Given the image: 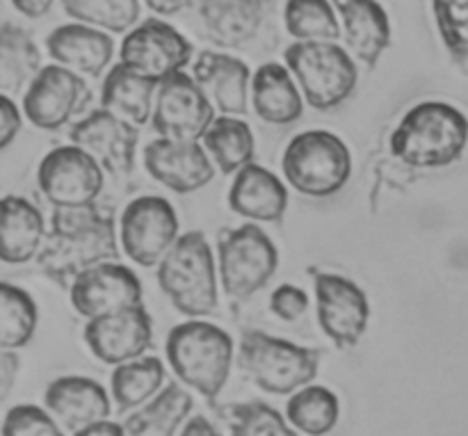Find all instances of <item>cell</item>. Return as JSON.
<instances>
[{
    "label": "cell",
    "mask_w": 468,
    "mask_h": 436,
    "mask_svg": "<svg viewBox=\"0 0 468 436\" xmlns=\"http://www.w3.org/2000/svg\"><path fill=\"white\" fill-rule=\"evenodd\" d=\"M160 82L133 71L126 64H114L103 80V94L101 103L105 110L114 112L117 117L126 119L133 126L146 123L151 114V101Z\"/></svg>",
    "instance_id": "obj_27"
},
{
    "label": "cell",
    "mask_w": 468,
    "mask_h": 436,
    "mask_svg": "<svg viewBox=\"0 0 468 436\" xmlns=\"http://www.w3.org/2000/svg\"><path fill=\"white\" fill-rule=\"evenodd\" d=\"M87 82L62 64H48L37 73L23 96V110L37 128L55 131L90 103Z\"/></svg>",
    "instance_id": "obj_14"
},
{
    "label": "cell",
    "mask_w": 468,
    "mask_h": 436,
    "mask_svg": "<svg viewBox=\"0 0 468 436\" xmlns=\"http://www.w3.org/2000/svg\"><path fill=\"white\" fill-rule=\"evenodd\" d=\"M229 206L254 222H277L288 208V190L272 172L251 163L238 172L229 190Z\"/></svg>",
    "instance_id": "obj_24"
},
{
    "label": "cell",
    "mask_w": 468,
    "mask_h": 436,
    "mask_svg": "<svg viewBox=\"0 0 468 436\" xmlns=\"http://www.w3.org/2000/svg\"><path fill=\"white\" fill-rule=\"evenodd\" d=\"M190 58V41L160 18H146L122 44V64L155 82L181 71Z\"/></svg>",
    "instance_id": "obj_13"
},
{
    "label": "cell",
    "mask_w": 468,
    "mask_h": 436,
    "mask_svg": "<svg viewBox=\"0 0 468 436\" xmlns=\"http://www.w3.org/2000/svg\"><path fill=\"white\" fill-rule=\"evenodd\" d=\"M73 436H126L123 432V425L122 423H112V420H101V423L90 425V428L80 430Z\"/></svg>",
    "instance_id": "obj_42"
},
{
    "label": "cell",
    "mask_w": 468,
    "mask_h": 436,
    "mask_svg": "<svg viewBox=\"0 0 468 436\" xmlns=\"http://www.w3.org/2000/svg\"><path fill=\"white\" fill-rule=\"evenodd\" d=\"M279 251L256 224L231 229L219 240V279L233 300H247L274 277Z\"/></svg>",
    "instance_id": "obj_8"
},
{
    "label": "cell",
    "mask_w": 468,
    "mask_h": 436,
    "mask_svg": "<svg viewBox=\"0 0 468 436\" xmlns=\"http://www.w3.org/2000/svg\"><path fill=\"white\" fill-rule=\"evenodd\" d=\"M192 407L195 402L190 393L183 391L181 384L172 382L146 402V407L123 420V432L126 436H174L190 416Z\"/></svg>",
    "instance_id": "obj_28"
},
{
    "label": "cell",
    "mask_w": 468,
    "mask_h": 436,
    "mask_svg": "<svg viewBox=\"0 0 468 436\" xmlns=\"http://www.w3.org/2000/svg\"><path fill=\"white\" fill-rule=\"evenodd\" d=\"M55 0H12L14 7L27 18H41L48 14V9L53 7Z\"/></svg>",
    "instance_id": "obj_41"
},
{
    "label": "cell",
    "mask_w": 468,
    "mask_h": 436,
    "mask_svg": "<svg viewBox=\"0 0 468 436\" xmlns=\"http://www.w3.org/2000/svg\"><path fill=\"white\" fill-rule=\"evenodd\" d=\"M146 5H149L155 14L169 16V14H176L181 12V9L190 7L192 0H146Z\"/></svg>",
    "instance_id": "obj_44"
},
{
    "label": "cell",
    "mask_w": 468,
    "mask_h": 436,
    "mask_svg": "<svg viewBox=\"0 0 468 436\" xmlns=\"http://www.w3.org/2000/svg\"><path fill=\"white\" fill-rule=\"evenodd\" d=\"M165 350L169 366L183 384L208 402L218 400L233 364V338L224 329L190 320L169 332Z\"/></svg>",
    "instance_id": "obj_3"
},
{
    "label": "cell",
    "mask_w": 468,
    "mask_h": 436,
    "mask_svg": "<svg viewBox=\"0 0 468 436\" xmlns=\"http://www.w3.org/2000/svg\"><path fill=\"white\" fill-rule=\"evenodd\" d=\"M432 9L448 53L468 73V0H432Z\"/></svg>",
    "instance_id": "obj_36"
},
{
    "label": "cell",
    "mask_w": 468,
    "mask_h": 436,
    "mask_svg": "<svg viewBox=\"0 0 468 436\" xmlns=\"http://www.w3.org/2000/svg\"><path fill=\"white\" fill-rule=\"evenodd\" d=\"M286 27L300 41H334L343 35V26L329 0H288Z\"/></svg>",
    "instance_id": "obj_34"
},
{
    "label": "cell",
    "mask_w": 468,
    "mask_h": 436,
    "mask_svg": "<svg viewBox=\"0 0 468 436\" xmlns=\"http://www.w3.org/2000/svg\"><path fill=\"white\" fill-rule=\"evenodd\" d=\"M311 272L315 279L320 327L338 347H355L368 329V297L355 282L341 274L318 270Z\"/></svg>",
    "instance_id": "obj_12"
},
{
    "label": "cell",
    "mask_w": 468,
    "mask_h": 436,
    "mask_svg": "<svg viewBox=\"0 0 468 436\" xmlns=\"http://www.w3.org/2000/svg\"><path fill=\"white\" fill-rule=\"evenodd\" d=\"M346 44L366 67H375L391 44L388 14L378 0H334Z\"/></svg>",
    "instance_id": "obj_22"
},
{
    "label": "cell",
    "mask_w": 468,
    "mask_h": 436,
    "mask_svg": "<svg viewBox=\"0 0 468 436\" xmlns=\"http://www.w3.org/2000/svg\"><path fill=\"white\" fill-rule=\"evenodd\" d=\"M165 384V366L155 356L128 361L114 368L112 373V398L122 414L135 407L151 402Z\"/></svg>",
    "instance_id": "obj_31"
},
{
    "label": "cell",
    "mask_w": 468,
    "mask_h": 436,
    "mask_svg": "<svg viewBox=\"0 0 468 436\" xmlns=\"http://www.w3.org/2000/svg\"><path fill=\"white\" fill-rule=\"evenodd\" d=\"M137 126L101 108L71 128V142L90 154L103 172L122 178L133 172L137 149Z\"/></svg>",
    "instance_id": "obj_15"
},
{
    "label": "cell",
    "mask_w": 468,
    "mask_h": 436,
    "mask_svg": "<svg viewBox=\"0 0 468 436\" xmlns=\"http://www.w3.org/2000/svg\"><path fill=\"white\" fill-rule=\"evenodd\" d=\"M288 423L297 432L306 436H324L332 432L338 423L341 405H338L336 393L324 387L309 384L302 391L292 393L286 407Z\"/></svg>",
    "instance_id": "obj_32"
},
{
    "label": "cell",
    "mask_w": 468,
    "mask_h": 436,
    "mask_svg": "<svg viewBox=\"0 0 468 436\" xmlns=\"http://www.w3.org/2000/svg\"><path fill=\"white\" fill-rule=\"evenodd\" d=\"M240 364L265 393L288 396L314 382L320 352L263 332H245L240 341Z\"/></svg>",
    "instance_id": "obj_5"
},
{
    "label": "cell",
    "mask_w": 468,
    "mask_h": 436,
    "mask_svg": "<svg viewBox=\"0 0 468 436\" xmlns=\"http://www.w3.org/2000/svg\"><path fill=\"white\" fill-rule=\"evenodd\" d=\"M286 64L315 110H332L355 91V59L334 41H297L288 46Z\"/></svg>",
    "instance_id": "obj_7"
},
{
    "label": "cell",
    "mask_w": 468,
    "mask_h": 436,
    "mask_svg": "<svg viewBox=\"0 0 468 436\" xmlns=\"http://www.w3.org/2000/svg\"><path fill=\"white\" fill-rule=\"evenodd\" d=\"M192 78L206 91L210 103L224 114H245L250 82L254 80L242 59L227 53H201L192 67Z\"/></svg>",
    "instance_id": "obj_21"
},
{
    "label": "cell",
    "mask_w": 468,
    "mask_h": 436,
    "mask_svg": "<svg viewBox=\"0 0 468 436\" xmlns=\"http://www.w3.org/2000/svg\"><path fill=\"white\" fill-rule=\"evenodd\" d=\"M41 55L23 27L3 23L0 27V90L3 94L30 87L39 73Z\"/></svg>",
    "instance_id": "obj_29"
},
{
    "label": "cell",
    "mask_w": 468,
    "mask_h": 436,
    "mask_svg": "<svg viewBox=\"0 0 468 436\" xmlns=\"http://www.w3.org/2000/svg\"><path fill=\"white\" fill-rule=\"evenodd\" d=\"M283 174L306 197H332L346 187L352 155L346 142L327 131L300 133L283 151Z\"/></svg>",
    "instance_id": "obj_6"
},
{
    "label": "cell",
    "mask_w": 468,
    "mask_h": 436,
    "mask_svg": "<svg viewBox=\"0 0 468 436\" xmlns=\"http://www.w3.org/2000/svg\"><path fill=\"white\" fill-rule=\"evenodd\" d=\"M18 131H21V114H18L14 101L7 94H3V99H0V146L7 149L14 137L18 135Z\"/></svg>",
    "instance_id": "obj_40"
},
{
    "label": "cell",
    "mask_w": 468,
    "mask_h": 436,
    "mask_svg": "<svg viewBox=\"0 0 468 436\" xmlns=\"http://www.w3.org/2000/svg\"><path fill=\"white\" fill-rule=\"evenodd\" d=\"M251 103L256 114L274 126L297 122L302 114V96L291 69L274 62L263 64L251 80Z\"/></svg>",
    "instance_id": "obj_26"
},
{
    "label": "cell",
    "mask_w": 468,
    "mask_h": 436,
    "mask_svg": "<svg viewBox=\"0 0 468 436\" xmlns=\"http://www.w3.org/2000/svg\"><path fill=\"white\" fill-rule=\"evenodd\" d=\"M114 219L96 206L55 208L50 233L37 254V265L48 279L67 286L69 279L117 259Z\"/></svg>",
    "instance_id": "obj_1"
},
{
    "label": "cell",
    "mask_w": 468,
    "mask_h": 436,
    "mask_svg": "<svg viewBox=\"0 0 468 436\" xmlns=\"http://www.w3.org/2000/svg\"><path fill=\"white\" fill-rule=\"evenodd\" d=\"M14 370H18L16 356L9 350L3 352V364H0V375H3V396H7L9 387L14 382Z\"/></svg>",
    "instance_id": "obj_45"
},
{
    "label": "cell",
    "mask_w": 468,
    "mask_h": 436,
    "mask_svg": "<svg viewBox=\"0 0 468 436\" xmlns=\"http://www.w3.org/2000/svg\"><path fill=\"white\" fill-rule=\"evenodd\" d=\"M46 409L69 432H80L90 425L108 420L110 396L99 382L90 378H59L46 388Z\"/></svg>",
    "instance_id": "obj_19"
},
{
    "label": "cell",
    "mask_w": 468,
    "mask_h": 436,
    "mask_svg": "<svg viewBox=\"0 0 468 436\" xmlns=\"http://www.w3.org/2000/svg\"><path fill=\"white\" fill-rule=\"evenodd\" d=\"M154 341L151 315L144 304L117 314L101 315L87 323L85 343L91 355L110 366H122L142 359Z\"/></svg>",
    "instance_id": "obj_16"
},
{
    "label": "cell",
    "mask_w": 468,
    "mask_h": 436,
    "mask_svg": "<svg viewBox=\"0 0 468 436\" xmlns=\"http://www.w3.org/2000/svg\"><path fill=\"white\" fill-rule=\"evenodd\" d=\"M37 183L55 208H85L103 190V167L80 146H58L41 160Z\"/></svg>",
    "instance_id": "obj_9"
},
{
    "label": "cell",
    "mask_w": 468,
    "mask_h": 436,
    "mask_svg": "<svg viewBox=\"0 0 468 436\" xmlns=\"http://www.w3.org/2000/svg\"><path fill=\"white\" fill-rule=\"evenodd\" d=\"M231 436H300L277 409L265 402L231 407Z\"/></svg>",
    "instance_id": "obj_37"
},
{
    "label": "cell",
    "mask_w": 468,
    "mask_h": 436,
    "mask_svg": "<svg viewBox=\"0 0 468 436\" xmlns=\"http://www.w3.org/2000/svg\"><path fill=\"white\" fill-rule=\"evenodd\" d=\"M46 240L39 208L23 197H5L0 213V256L5 263H27L39 254Z\"/></svg>",
    "instance_id": "obj_25"
},
{
    "label": "cell",
    "mask_w": 468,
    "mask_h": 436,
    "mask_svg": "<svg viewBox=\"0 0 468 436\" xmlns=\"http://www.w3.org/2000/svg\"><path fill=\"white\" fill-rule=\"evenodd\" d=\"M466 144V114L441 101H425L411 108L391 135V154L419 169H439L457 163Z\"/></svg>",
    "instance_id": "obj_2"
},
{
    "label": "cell",
    "mask_w": 468,
    "mask_h": 436,
    "mask_svg": "<svg viewBox=\"0 0 468 436\" xmlns=\"http://www.w3.org/2000/svg\"><path fill=\"white\" fill-rule=\"evenodd\" d=\"M71 306L87 320L142 306V283L119 263H101L71 283Z\"/></svg>",
    "instance_id": "obj_17"
},
{
    "label": "cell",
    "mask_w": 468,
    "mask_h": 436,
    "mask_svg": "<svg viewBox=\"0 0 468 436\" xmlns=\"http://www.w3.org/2000/svg\"><path fill=\"white\" fill-rule=\"evenodd\" d=\"M215 122V105L197 80L178 71L158 85L154 128L167 140L197 142Z\"/></svg>",
    "instance_id": "obj_10"
},
{
    "label": "cell",
    "mask_w": 468,
    "mask_h": 436,
    "mask_svg": "<svg viewBox=\"0 0 468 436\" xmlns=\"http://www.w3.org/2000/svg\"><path fill=\"white\" fill-rule=\"evenodd\" d=\"M206 37L222 48H238L259 35L272 0H197Z\"/></svg>",
    "instance_id": "obj_20"
},
{
    "label": "cell",
    "mask_w": 468,
    "mask_h": 436,
    "mask_svg": "<svg viewBox=\"0 0 468 436\" xmlns=\"http://www.w3.org/2000/svg\"><path fill=\"white\" fill-rule=\"evenodd\" d=\"M144 167L155 181L178 195L199 190V187L208 186L215 176L213 165L201 144L167 140V137H160L146 146Z\"/></svg>",
    "instance_id": "obj_18"
},
{
    "label": "cell",
    "mask_w": 468,
    "mask_h": 436,
    "mask_svg": "<svg viewBox=\"0 0 468 436\" xmlns=\"http://www.w3.org/2000/svg\"><path fill=\"white\" fill-rule=\"evenodd\" d=\"M39 311L35 300L23 288L0 286V346L3 350H14L30 343L35 336Z\"/></svg>",
    "instance_id": "obj_33"
},
{
    "label": "cell",
    "mask_w": 468,
    "mask_h": 436,
    "mask_svg": "<svg viewBox=\"0 0 468 436\" xmlns=\"http://www.w3.org/2000/svg\"><path fill=\"white\" fill-rule=\"evenodd\" d=\"M3 436H64L48 411L35 405H18L3 420Z\"/></svg>",
    "instance_id": "obj_38"
},
{
    "label": "cell",
    "mask_w": 468,
    "mask_h": 436,
    "mask_svg": "<svg viewBox=\"0 0 468 436\" xmlns=\"http://www.w3.org/2000/svg\"><path fill=\"white\" fill-rule=\"evenodd\" d=\"M50 58L71 71L101 76L114 55L112 37L85 23H69L53 30L46 39Z\"/></svg>",
    "instance_id": "obj_23"
},
{
    "label": "cell",
    "mask_w": 468,
    "mask_h": 436,
    "mask_svg": "<svg viewBox=\"0 0 468 436\" xmlns=\"http://www.w3.org/2000/svg\"><path fill=\"white\" fill-rule=\"evenodd\" d=\"M181 436H222V434L215 430V425L210 423L208 419H204V416H197V419L187 420V425L183 428Z\"/></svg>",
    "instance_id": "obj_43"
},
{
    "label": "cell",
    "mask_w": 468,
    "mask_h": 436,
    "mask_svg": "<svg viewBox=\"0 0 468 436\" xmlns=\"http://www.w3.org/2000/svg\"><path fill=\"white\" fill-rule=\"evenodd\" d=\"M309 306V295L302 291L300 286H291V283H283L270 297V309L277 318L282 320H297Z\"/></svg>",
    "instance_id": "obj_39"
},
{
    "label": "cell",
    "mask_w": 468,
    "mask_h": 436,
    "mask_svg": "<svg viewBox=\"0 0 468 436\" xmlns=\"http://www.w3.org/2000/svg\"><path fill=\"white\" fill-rule=\"evenodd\" d=\"M204 144L224 174H236L254 163V133L250 123L238 117L224 114L215 119L204 135Z\"/></svg>",
    "instance_id": "obj_30"
},
{
    "label": "cell",
    "mask_w": 468,
    "mask_h": 436,
    "mask_svg": "<svg viewBox=\"0 0 468 436\" xmlns=\"http://www.w3.org/2000/svg\"><path fill=\"white\" fill-rule=\"evenodd\" d=\"M69 16L85 26L123 32L140 16V0H62Z\"/></svg>",
    "instance_id": "obj_35"
},
{
    "label": "cell",
    "mask_w": 468,
    "mask_h": 436,
    "mask_svg": "<svg viewBox=\"0 0 468 436\" xmlns=\"http://www.w3.org/2000/svg\"><path fill=\"white\" fill-rule=\"evenodd\" d=\"M178 218L163 197H140L122 215V245L128 259L142 268L160 265L178 240Z\"/></svg>",
    "instance_id": "obj_11"
},
{
    "label": "cell",
    "mask_w": 468,
    "mask_h": 436,
    "mask_svg": "<svg viewBox=\"0 0 468 436\" xmlns=\"http://www.w3.org/2000/svg\"><path fill=\"white\" fill-rule=\"evenodd\" d=\"M158 283L176 311L201 318L218 309L215 256L204 233L190 231L174 242L158 265Z\"/></svg>",
    "instance_id": "obj_4"
}]
</instances>
